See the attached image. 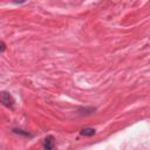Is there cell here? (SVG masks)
<instances>
[{
    "label": "cell",
    "instance_id": "7a4b0ae2",
    "mask_svg": "<svg viewBox=\"0 0 150 150\" xmlns=\"http://www.w3.org/2000/svg\"><path fill=\"white\" fill-rule=\"evenodd\" d=\"M43 149H47V150H52L55 148V138L53 136H47L43 141V144H42Z\"/></svg>",
    "mask_w": 150,
    "mask_h": 150
},
{
    "label": "cell",
    "instance_id": "8992f818",
    "mask_svg": "<svg viewBox=\"0 0 150 150\" xmlns=\"http://www.w3.org/2000/svg\"><path fill=\"white\" fill-rule=\"evenodd\" d=\"M5 50H6V45H5V42L0 41V53H2Z\"/></svg>",
    "mask_w": 150,
    "mask_h": 150
},
{
    "label": "cell",
    "instance_id": "3957f363",
    "mask_svg": "<svg viewBox=\"0 0 150 150\" xmlns=\"http://www.w3.org/2000/svg\"><path fill=\"white\" fill-rule=\"evenodd\" d=\"M80 132H81V135H83V136H94L95 132H96V130L93 129V128H84V129H82Z\"/></svg>",
    "mask_w": 150,
    "mask_h": 150
},
{
    "label": "cell",
    "instance_id": "277c9868",
    "mask_svg": "<svg viewBox=\"0 0 150 150\" xmlns=\"http://www.w3.org/2000/svg\"><path fill=\"white\" fill-rule=\"evenodd\" d=\"M81 115H88V114H91L95 111V108H82L79 110Z\"/></svg>",
    "mask_w": 150,
    "mask_h": 150
},
{
    "label": "cell",
    "instance_id": "52a82bcc",
    "mask_svg": "<svg viewBox=\"0 0 150 150\" xmlns=\"http://www.w3.org/2000/svg\"><path fill=\"white\" fill-rule=\"evenodd\" d=\"M13 1H14L15 4H22V2L25 1V0H13Z\"/></svg>",
    "mask_w": 150,
    "mask_h": 150
},
{
    "label": "cell",
    "instance_id": "6da1fadb",
    "mask_svg": "<svg viewBox=\"0 0 150 150\" xmlns=\"http://www.w3.org/2000/svg\"><path fill=\"white\" fill-rule=\"evenodd\" d=\"M0 102L5 107H7V108H13L14 107V103H15L13 96L8 91H1L0 93Z\"/></svg>",
    "mask_w": 150,
    "mask_h": 150
},
{
    "label": "cell",
    "instance_id": "5b68a950",
    "mask_svg": "<svg viewBox=\"0 0 150 150\" xmlns=\"http://www.w3.org/2000/svg\"><path fill=\"white\" fill-rule=\"evenodd\" d=\"M13 131H14L15 134H20V135H23V136H32L28 131H25V130H22V129H13Z\"/></svg>",
    "mask_w": 150,
    "mask_h": 150
}]
</instances>
